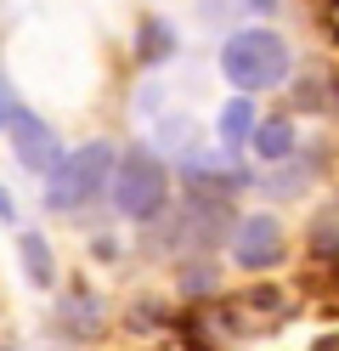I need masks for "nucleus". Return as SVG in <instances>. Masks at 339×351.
Here are the masks:
<instances>
[{
  "mask_svg": "<svg viewBox=\"0 0 339 351\" xmlns=\"http://www.w3.org/2000/svg\"><path fill=\"white\" fill-rule=\"evenodd\" d=\"M221 74L238 85V91H271V85L288 80V46L283 34L271 29H238L221 46Z\"/></svg>",
  "mask_w": 339,
  "mask_h": 351,
  "instance_id": "1",
  "label": "nucleus"
},
{
  "mask_svg": "<svg viewBox=\"0 0 339 351\" xmlns=\"http://www.w3.org/2000/svg\"><path fill=\"white\" fill-rule=\"evenodd\" d=\"M113 210L130 215V221H158L170 210V170L158 153L147 147H130L119 165H113Z\"/></svg>",
  "mask_w": 339,
  "mask_h": 351,
  "instance_id": "2",
  "label": "nucleus"
},
{
  "mask_svg": "<svg viewBox=\"0 0 339 351\" xmlns=\"http://www.w3.org/2000/svg\"><path fill=\"white\" fill-rule=\"evenodd\" d=\"M113 165H119V153L108 142H85L74 147L68 159H57V170L45 176V204L51 210H85L102 199V187L113 182Z\"/></svg>",
  "mask_w": 339,
  "mask_h": 351,
  "instance_id": "3",
  "label": "nucleus"
},
{
  "mask_svg": "<svg viewBox=\"0 0 339 351\" xmlns=\"http://www.w3.org/2000/svg\"><path fill=\"white\" fill-rule=\"evenodd\" d=\"M215 312H221V323L232 328V340H238V335H271V328H283L294 312H300V300H294L288 289H277V283H255V289H238L232 300H221Z\"/></svg>",
  "mask_w": 339,
  "mask_h": 351,
  "instance_id": "4",
  "label": "nucleus"
},
{
  "mask_svg": "<svg viewBox=\"0 0 339 351\" xmlns=\"http://www.w3.org/2000/svg\"><path fill=\"white\" fill-rule=\"evenodd\" d=\"M6 130H12V147H17V159L29 165V170H45L51 176L57 159H62V142H57V130L45 125L40 114H29V108H6Z\"/></svg>",
  "mask_w": 339,
  "mask_h": 351,
  "instance_id": "5",
  "label": "nucleus"
},
{
  "mask_svg": "<svg viewBox=\"0 0 339 351\" xmlns=\"http://www.w3.org/2000/svg\"><path fill=\"white\" fill-rule=\"evenodd\" d=\"M232 261H238V272H271L283 261V221H271V215L238 221L232 227Z\"/></svg>",
  "mask_w": 339,
  "mask_h": 351,
  "instance_id": "6",
  "label": "nucleus"
},
{
  "mask_svg": "<svg viewBox=\"0 0 339 351\" xmlns=\"http://www.w3.org/2000/svg\"><path fill=\"white\" fill-rule=\"evenodd\" d=\"M57 328H62L74 346L102 340V328H108V306H102V295H90V289L62 295V300H57Z\"/></svg>",
  "mask_w": 339,
  "mask_h": 351,
  "instance_id": "7",
  "label": "nucleus"
},
{
  "mask_svg": "<svg viewBox=\"0 0 339 351\" xmlns=\"http://www.w3.org/2000/svg\"><path fill=\"white\" fill-rule=\"evenodd\" d=\"M221 142H226V153H238L243 142H255V102L249 97H232L221 108Z\"/></svg>",
  "mask_w": 339,
  "mask_h": 351,
  "instance_id": "8",
  "label": "nucleus"
},
{
  "mask_svg": "<svg viewBox=\"0 0 339 351\" xmlns=\"http://www.w3.org/2000/svg\"><path fill=\"white\" fill-rule=\"evenodd\" d=\"M255 153L266 165H283L288 153H294V125L288 119H266V125H255Z\"/></svg>",
  "mask_w": 339,
  "mask_h": 351,
  "instance_id": "9",
  "label": "nucleus"
},
{
  "mask_svg": "<svg viewBox=\"0 0 339 351\" xmlns=\"http://www.w3.org/2000/svg\"><path fill=\"white\" fill-rule=\"evenodd\" d=\"M23 272H29L34 289H51V283H57V272H51V244H45L40 232L23 238Z\"/></svg>",
  "mask_w": 339,
  "mask_h": 351,
  "instance_id": "10",
  "label": "nucleus"
},
{
  "mask_svg": "<svg viewBox=\"0 0 339 351\" xmlns=\"http://www.w3.org/2000/svg\"><path fill=\"white\" fill-rule=\"evenodd\" d=\"M136 51H142V62H164V57L175 51V34H170V23L147 17V23H142V40H136Z\"/></svg>",
  "mask_w": 339,
  "mask_h": 351,
  "instance_id": "11",
  "label": "nucleus"
},
{
  "mask_svg": "<svg viewBox=\"0 0 339 351\" xmlns=\"http://www.w3.org/2000/svg\"><path fill=\"white\" fill-rule=\"evenodd\" d=\"M125 323L136 328V335H142V328H164V323H170V306H164V300H130Z\"/></svg>",
  "mask_w": 339,
  "mask_h": 351,
  "instance_id": "12",
  "label": "nucleus"
},
{
  "mask_svg": "<svg viewBox=\"0 0 339 351\" xmlns=\"http://www.w3.org/2000/svg\"><path fill=\"white\" fill-rule=\"evenodd\" d=\"M181 295H187V300H210L215 295V267H203V261L187 267V272H181Z\"/></svg>",
  "mask_w": 339,
  "mask_h": 351,
  "instance_id": "13",
  "label": "nucleus"
},
{
  "mask_svg": "<svg viewBox=\"0 0 339 351\" xmlns=\"http://www.w3.org/2000/svg\"><path fill=\"white\" fill-rule=\"evenodd\" d=\"M12 215H17V204H12V193L0 187V221H12Z\"/></svg>",
  "mask_w": 339,
  "mask_h": 351,
  "instance_id": "14",
  "label": "nucleus"
},
{
  "mask_svg": "<svg viewBox=\"0 0 339 351\" xmlns=\"http://www.w3.org/2000/svg\"><path fill=\"white\" fill-rule=\"evenodd\" d=\"M311 351H339V335H323V340H316Z\"/></svg>",
  "mask_w": 339,
  "mask_h": 351,
  "instance_id": "15",
  "label": "nucleus"
},
{
  "mask_svg": "<svg viewBox=\"0 0 339 351\" xmlns=\"http://www.w3.org/2000/svg\"><path fill=\"white\" fill-rule=\"evenodd\" d=\"M249 6H255V12H277V0H249Z\"/></svg>",
  "mask_w": 339,
  "mask_h": 351,
  "instance_id": "16",
  "label": "nucleus"
},
{
  "mask_svg": "<svg viewBox=\"0 0 339 351\" xmlns=\"http://www.w3.org/2000/svg\"><path fill=\"white\" fill-rule=\"evenodd\" d=\"M6 108H12V102H0V125H6Z\"/></svg>",
  "mask_w": 339,
  "mask_h": 351,
  "instance_id": "17",
  "label": "nucleus"
}]
</instances>
